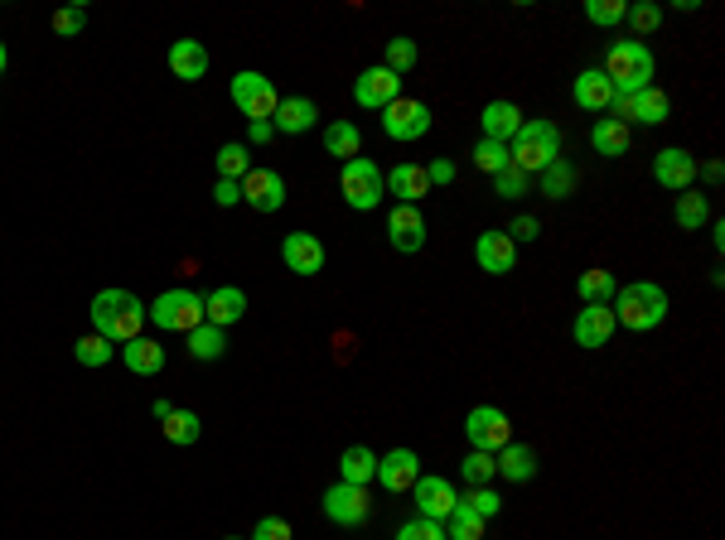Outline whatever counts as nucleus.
Listing matches in <instances>:
<instances>
[{"mask_svg":"<svg viewBox=\"0 0 725 540\" xmlns=\"http://www.w3.org/2000/svg\"><path fill=\"white\" fill-rule=\"evenodd\" d=\"M88 318H92V334L107 338V342H131V338H141L145 324H150L145 304L131 290H102V294H92Z\"/></svg>","mask_w":725,"mask_h":540,"instance_id":"obj_1","label":"nucleus"},{"mask_svg":"<svg viewBox=\"0 0 725 540\" xmlns=\"http://www.w3.org/2000/svg\"><path fill=\"white\" fill-rule=\"evenodd\" d=\"M600 72L610 78L614 97H634V92L652 88V72H658V64H652V48L644 40H620L610 54H604Z\"/></svg>","mask_w":725,"mask_h":540,"instance_id":"obj_2","label":"nucleus"},{"mask_svg":"<svg viewBox=\"0 0 725 540\" xmlns=\"http://www.w3.org/2000/svg\"><path fill=\"white\" fill-rule=\"evenodd\" d=\"M610 310H614V324L634 328V334H648V328H658L668 318V290L652 285V280H634V285L614 290Z\"/></svg>","mask_w":725,"mask_h":540,"instance_id":"obj_3","label":"nucleus"},{"mask_svg":"<svg viewBox=\"0 0 725 540\" xmlns=\"http://www.w3.org/2000/svg\"><path fill=\"white\" fill-rule=\"evenodd\" d=\"M507 155H513V165L523 169V175H542V169L551 165V159H561V131L551 126V121H523L517 135L507 140Z\"/></svg>","mask_w":725,"mask_h":540,"instance_id":"obj_4","label":"nucleus"},{"mask_svg":"<svg viewBox=\"0 0 725 540\" xmlns=\"http://www.w3.org/2000/svg\"><path fill=\"white\" fill-rule=\"evenodd\" d=\"M145 314H150V324L165 328V334H189V328L203 324V294H193V290H165V294H155V304Z\"/></svg>","mask_w":725,"mask_h":540,"instance_id":"obj_5","label":"nucleus"},{"mask_svg":"<svg viewBox=\"0 0 725 540\" xmlns=\"http://www.w3.org/2000/svg\"><path fill=\"white\" fill-rule=\"evenodd\" d=\"M338 193H344V203L348 207H358V213H372V207L382 203V193H387V179H382V169L372 165V159H348L344 165V175H338Z\"/></svg>","mask_w":725,"mask_h":540,"instance_id":"obj_6","label":"nucleus"},{"mask_svg":"<svg viewBox=\"0 0 725 540\" xmlns=\"http://www.w3.org/2000/svg\"><path fill=\"white\" fill-rule=\"evenodd\" d=\"M233 106L247 121H271L276 116V106H281V92L271 88V78L266 72H237L233 78Z\"/></svg>","mask_w":725,"mask_h":540,"instance_id":"obj_7","label":"nucleus"},{"mask_svg":"<svg viewBox=\"0 0 725 540\" xmlns=\"http://www.w3.org/2000/svg\"><path fill=\"white\" fill-rule=\"evenodd\" d=\"M465 439H469V449H479V453H499L503 445H513V425H507V415L499 405H475V410L465 415Z\"/></svg>","mask_w":725,"mask_h":540,"instance_id":"obj_8","label":"nucleus"},{"mask_svg":"<svg viewBox=\"0 0 725 540\" xmlns=\"http://www.w3.org/2000/svg\"><path fill=\"white\" fill-rule=\"evenodd\" d=\"M431 131V106L416 102V97H397L392 106H382V135L387 140H421V135Z\"/></svg>","mask_w":725,"mask_h":540,"instance_id":"obj_9","label":"nucleus"},{"mask_svg":"<svg viewBox=\"0 0 725 540\" xmlns=\"http://www.w3.org/2000/svg\"><path fill=\"white\" fill-rule=\"evenodd\" d=\"M610 112H614V121H624V126H662V121L672 116V102H668V92L644 88L634 97H614Z\"/></svg>","mask_w":725,"mask_h":540,"instance_id":"obj_10","label":"nucleus"},{"mask_svg":"<svg viewBox=\"0 0 725 540\" xmlns=\"http://www.w3.org/2000/svg\"><path fill=\"white\" fill-rule=\"evenodd\" d=\"M324 517L334 526H362L372 517V493L358 483H334L330 493H324Z\"/></svg>","mask_w":725,"mask_h":540,"instance_id":"obj_11","label":"nucleus"},{"mask_svg":"<svg viewBox=\"0 0 725 540\" xmlns=\"http://www.w3.org/2000/svg\"><path fill=\"white\" fill-rule=\"evenodd\" d=\"M411 497H416V517L440 521V526H445V517H450L455 502H459L450 477H435V473H421L416 483H411Z\"/></svg>","mask_w":725,"mask_h":540,"instance_id":"obj_12","label":"nucleus"},{"mask_svg":"<svg viewBox=\"0 0 725 540\" xmlns=\"http://www.w3.org/2000/svg\"><path fill=\"white\" fill-rule=\"evenodd\" d=\"M397 97H402V78L397 72H387L382 64L378 68H362L354 78V102L368 106V112H382V106H392Z\"/></svg>","mask_w":725,"mask_h":540,"instance_id":"obj_13","label":"nucleus"},{"mask_svg":"<svg viewBox=\"0 0 725 540\" xmlns=\"http://www.w3.org/2000/svg\"><path fill=\"white\" fill-rule=\"evenodd\" d=\"M652 179L672 193H687L696 183V155H687L682 145H668V150L652 155Z\"/></svg>","mask_w":725,"mask_h":540,"instance_id":"obj_14","label":"nucleus"},{"mask_svg":"<svg viewBox=\"0 0 725 540\" xmlns=\"http://www.w3.org/2000/svg\"><path fill=\"white\" fill-rule=\"evenodd\" d=\"M387 241H392V247L402 251V256L426 247V217H421V207L397 203L392 213H387Z\"/></svg>","mask_w":725,"mask_h":540,"instance_id":"obj_15","label":"nucleus"},{"mask_svg":"<svg viewBox=\"0 0 725 540\" xmlns=\"http://www.w3.org/2000/svg\"><path fill=\"white\" fill-rule=\"evenodd\" d=\"M421 477V459L416 449H387L378 459V477L372 483H382L387 493H411V483Z\"/></svg>","mask_w":725,"mask_h":540,"instance_id":"obj_16","label":"nucleus"},{"mask_svg":"<svg viewBox=\"0 0 725 540\" xmlns=\"http://www.w3.org/2000/svg\"><path fill=\"white\" fill-rule=\"evenodd\" d=\"M281 261L286 270H295V275H320L324 270V241L314 237V232H290L281 241Z\"/></svg>","mask_w":725,"mask_h":540,"instance_id":"obj_17","label":"nucleus"},{"mask_svg":"<svg viewBox=\"0 0 725 540\" xmlns=\"http://www.w3.org/2000/svg\"><path fill=\"white\" fill-rule=\"evenodd\" d=\"M475 261L479 270H489V275H507V270L517 266V241L507 237V232H479V241H475Z\"/></svg>","mask_w":725,"mask_h":540,"instance_id":"obj_18","label":"nucleus"},{"mask_svg":"<svg viewBox=\"0 0 725 540\" xmlns=\"http://www.w3.org/2000/svg\"><path fill=\"white\" fill-rule=\"evenodd\" d=\"M614 310L610 304H585V310L576 314V324H571V338L580 342V348H604V342L614 338Z\"/></svg>","mask_w":725,"mask_h":540,"instance_id":"obj_19","label":"nucleus"},{"mask_svg":"<svg viewBox=\"0 0 725 540\" xmlns=\"http://www.w3.org/2000/svg\"><path fill=\"white\" fill-rule=\"evenodd\" d=\"M242 203H252L257 213H276V207L286 203V179L276 175V169H252V175L242 179Z\"/></svg>","mask_w":725,"mask_h":540,"instance_id":"obj_20","label":"nucleus"},{"mask_svg":"<svg viewBox=\"0 0 725 540\" xmlns=\"http://www.w3.org/2000/svg\"><path fill=\"white\" fill-rule=\"evenodd\" d=\"M242 314H247V294H242L237 285H217L213 294H203V324L233 328Z\"/></svg>","mask_w":725,"mask_h":540,"instance_id":"obj_21","label":"nucleus"},{"mask_svg":"<svg viewBox=\"0 0 725 540\" xmlns=\"http://www.w3.org/2000/svg\"><path fill=\"white\" fill-rule=\"evenodd\" d=\"M314 121H320V106H314L310 97H281V106H276V116H271V131H281V135H305Z\"/></svg>","mask_w":725,"mask_h":540,"instance_id":"obj_22","label":"nucleus"},{"mask_svg":"<svg viewBox=\"0 0 725 540\" xmlns=\"http://www.w3.org/2000/svg\"><path fill=\"white\" fill-rule=\"evenodd\" d=\"M169 72H175L179 82H199L203 72H209V48L199 40H175L169 44Z\"/></svg>","mask_w":725,"mask_h":540,"instance_id":"obj_23","label":"nucleus"},{"mask_svg":"<svg viewBox=\"0 0 725 540\" xmlns=\"http://www.w3.org/2000/svg\"><path fill=\"white\" fill-rule=\"evenodd\" d=\"M571 97H576V106H585V112H610L614 106V88H610V78H604L600 68L580 72V78L571 82Z\"/></svg>","mask_w":725,"mask_h":540,"instance_id":"obj_24","label":"nucleus"},{"mask_svg":"<svg viewBox=\"0 0 725 540\" xmlns=\"http://www.w3.org/2000/svg\"><path fill=\"white\" fill-rule=\"evenodd\" d=\"M523 112H517L513 102H489L479 112V126H483V140H499V145H507L517 135V126H523Z\"/></svg>","mask_w":725,"mask_h":540,"instance_id":"obj_25","label":"nucleus"},{"mask_svg":"<svg viewBox=\"0 0 725 540\" xmlns=\"http://www.w3.org/2000/svg\"><path fill=\"white\" fill-rule=\"evenodd\" d=\"M493 463H499L503 483H532V477H537V449L532 445H503L493 453Z\"/></svg>","mask_w":725,"mask_h":540,"instance_id":"obj_26","label":"nucleus"},{"mask_svg":"<svg viewBox=\"0 0 725 540\" xmlns=\"http://www.w3.org/2000/svg\"><path fill=\"white\" fill-rule=\"evenodd\" d=\"M387 193H397L406 207H416L431 193L426 169H421V165H392V169H387Z\"/></svg>","mask_w":725,"mask_h":540,"instance_id":"obj_27","label":"nucleus"},{"mask_svg":"<svg viewBox=\"0 0 725 540\" xmlns=\"http://www.w3.org/2000/svg\"><path fill=\"white\" fill-rule=\"evenodd\" d=\"M121 362H126L136 376H155V372H165V348L141 334V338L121 342Z\"/></svg>","mask_w":725,"mask_h":540,"instance_id":"obj_28","label":"nucleus"},{"mask_svg":"<svg viewBox=\"0 0 725 540\" xmlns=\"http://www.w3.org/2000/svg\"><path fill=\"white\" fill-rule=\"evenodd\" d=\"M372 477H378V453H372L368 445H348L344 459H338V483H358L368 487Z\"/></svg>","mask_w":725,"mask_h":540,"instance_id":"obj_29","label":"nucleus"},{"mask_svg":"<svg viewBox=\"0 0 725 540\" xmlns=\"http://www.w3.org/2000/svg\"><path fill=\"white\" fill-rule=\"evenodd\" d=\"M590 145H595V155H604V159H620V155H628V126L614 116H600L595 126H590Z\"/></svg>","mask_w":725,"mask_h":540,"instance_id":"obj_30","label":"nucleus"},{"mask_svg":"<svg viewBox=\"0 0 725 540\" xmlns=\"http://www.w3.org/2000/svg\"><path fill=\"white\" fill-rule=\"evenodd\" d=\"M358 150H362V131L354 126V121H330L324 126V155H334V159H358Z\"/></svg>","mask_w":725,"mask_h":540,"instance_id":"obj_31","label":"nucleus"},{"mask_svg":"<svg viewBox=\"0 0 725 540\" xmlns=\"http://www.w3.org/2000/svg\"><path fill=\"white\" fill-rule=\"evenodd\" d=\"M223 352H227V328H213V324L189 328V358L193 362H217Z\"/></svg>","mask_w":725,"mask_h":540,"instance_id":"obj_32","label":"nucleus"},{"mask_svg":"<svg viewBox=\"0 0 725 540\" xmlns=\"http://www.w3.org/2000/svg\"><path fill=\"white\" fill-rule=\"evenodd\" d=\"M672 217H677V227L682 232H696V227H706L711 223V199L706 193H677V207H672Z\"/></svg>","mask_w":725,"mask_h":540,"instance_id":"obj_33","label":"nucleus"},{"mask_svg":"<svg viewBox=\"0 0 725 540\" xmlns=\"http://www.w3.org/2000/svg\"><path fill=\"white\" fill-rule=\"evenodd\" d=\"M537 179H542V193H547V199H571L576 193V165L571 159H551Z\"/></svg>","mask_w":725,"mask_h":540,"instance_id":"obj_34","label":"nucleus"},{"mask_svg":"<svg viewBox=\"0 0 725 540\" xmlns=\"http://www.w3.org/2000/svg\"><path fill=\"white\" fill-rule=\"evenodd\" d=\"M614 290H620V285H614V275H610V270H600V266L595 270H580V280H576V294L585 304H610Z\"/></svg>","mask_w":725,"mask_h":540,"instance_id":"obj_35","label":"nucleus"},{"mask_svg":"<svg viewBox=\"0 0 725 540\" xmlns=\"http://www.w3.org/2000/svg\"><path fill=\"white\" fill-rule=\"evenodd\" d=\"M459 469H465V487H493V477H499V463H493V453H479V449H469Z\"/></svg>","mask_w":725,"mask_h":540,"instance_id":"obj_36","label":"nucleus"},{"mask_svg":"<svg viewBox=\"0 0 725 540\" xmlns=\"http://www.w3.org/2000/svg\"><path fill=\"white\" fill-rule=\"evenodd\" d=\"M72 358H78V367H107V362L116 358V342H107V338L88 334V338L72 342Z\"/></svg>","mask_w":725,"mask_h":540,"instance_id":"obj_37","label":"nucleus"},{"mask_svg":"<svg viewBox=\"0 0 725 540\" xmlns=\"http://www.w3.org/2000/svg\"><path fill=\"white\" fill-rule=\"evenodd\" d=\"M247 175H252V155H247V145H223V150H217V179L242 183Z\"/></svg>","mask_w":725,"mask_h":540,"instance_id":"obj_38","label":"nucleus"},{"mask_svg":"<svg viewBox=\"0 0 725 540\" xmlns=\"http://www.w3.org/2000/svg\"><path fill=\"white\" fill-rule=\"evenodd\" d=\"M160 425H165L169 445H193V439L203 435V425H199V415L193 410H169V420H160Z\"/></svg>","mask_w":725,"mask_h":540,"instance_id":"obj_39","label":"nucleus"},{"mask_svg":"<svg viewBox=\"0 0 725 540\" xmlns=\"http://www.w3.org/2000/svg\"><path fill=\"white\" fill-rule=\"evenodd\" d=\"M450 531H445V540H483V517H475V511L465 507V502H455L450 517Z\"/></svg>","mask_w":725,"mask_h":540,"instance_id":"obj_40","label":"nucleus"},{"mask_svg":"<svg viewBox=\"0 0 725 540\" xmlns=\"http://www.w3.org/2000/svg\"><path fill=\"white\" fill-rule=\"evenodd\" d=\"M493 193H499V199H507V203L527 199V193H532V175H523L517 165H507L503 175H493Z\"/></svg>","mask_w":725,"mask_h":540,"instance_id":"obj_41","label":"nucleus"},{"mask_svg":"<svg viewBox=\"0 0 725 540\" xmlns=\"http://www.w3.org/2000/svg\"><path fill=\"white\" fill-rule=\"evenodd\" d=\"M475 165L493 179V175H503V169L513 165V155H507V145H499V140H479L475 145Z\"/></svg>","mask_w":725,"mask_h":540,"instance_id":"obj_42","label":"nucleus"},{"mask_svg":"<svg viewBox=\"0 0 725 540\" xmlns=\"http://www.w3.org/2000/svg\"><path fill=\"white\" fill-rule=\"evenodd\" d=\"M459 502H465V507L475 511V517H483V521L503 511V497L493 493V487H465V497H459Z\"/></svg>","mask_w":725,"mask_h":540,"instance_id":"obj_43","label":"nucleus"},{"mask_svg":"<svg viewBox=\"0 0 725 540\" xmlns=\"http://www.w3.org/2000/svg\"><path fill=\"white\" fill-rule=\"evenodd\" d=\"M624 15H628L624 0H585V20L590 24H604V30H610V24H624Z\"/></svg>","mask_w":725,"mask_h":540,"instance_id":"obj_44","label":"nucleus"},{"mask_svg":"<svg viewBox=\"0 0 725 540\" xmlns=\"http://www.w3.org/2000/svg\"><path fill=\"white\" fill-rule=\"evenodd\" d=\"M628 30L634 34H652L662 24V5H652V0H638V5H628Z\"/></svg>","mask_w":725,"mask_h":540,"instance_id":"obj_45","label":"nucleus"},{"mask_svg":"<svg viewBox=\"0 0 725 540\" xmlns=\"http://www.w3.org/2000/svg\"><path fill=\"white\" fill-rule=\"evenodd\" d=\"M382 68L397 72V78L411 72V68H416V44H411V40H387V64Z\"/></svg>","mask_w":725,"mask_h":540,"instance_id":"obj_46","label":"nucleus"},{"mask_svg":"<svg viewBox=\"0 0 725 540\" xmlns=\"http://www.w3.org/2000/svg\"><path fill=\"white\" fill-rule=\"evenodd\" d=\"M397 540H445V526L426 521V517H411L406 526H397Z\"/></svg>","mask_w":725,"mask_h":540,"instance_id":"obj_47","label":"nucleus"},{"mask_svg":"<svg viewBox=\"0 0 725 540\" xmlns=\"http://www.w3.org/2000/svg\"><path fill=\"white\" fill-rule=\"evenodd\" d=\"M247 540H295V531H290L286 517H261L257 526H252Z\"/></svg>","mask_w":725,"mask_h":540,"instance_id":"obj_48","label":"nucleus"},{"mask_svg":"<svg viewBox=\"0 0 725 540\" xmlns=\"http://www.w3.org/2000/svg\"><path fill=\"white\" fill-rule=\"evenodd\" d=\"M82 24H88V10H82V5H64V10L54 15V30H58V34H78Z\"/></svg>","mask_w":725,"mask_h":540,"instance_id":"obj_49","label":"nucleus"},{"mask_svg":"<svg viewBox=\"0 0 725 540\" xmlns=\"http://www.w3.org/2000/svg\"><path fill=\"white\" fill-rule=\"evenodd\" d=\"M503 232H507V237H513V241H537V237H542V223H537V217H527V213H523V217H513V223H507Z\"/></svg>","mask_w":725,"mask_h":540,"instance_id":"obj_50","label":"nucleus"},{"mask_svg":"<svg viewBox=\"0 0 725 540\" xmlns=\"http://www.w3.org/2000/svg\"><path fill=\"white\" fill-rule=\"evenodd\" d=\"M213 203H217V207H233V203H242V183H233V179H217Z\"/></svg>","mask_w":725,"mask_h":540,"instance_id":"obj_51","label":"nucleus"},{"mask_svg":"<svg viewBox=\"0 0 725 540\" xmlns=\"http://www.w3.org/2000/svg\"><path fill=\"white\" fill-rule=\"evenodd\" d=\"M426 179H431V189H435V183H455V165H450V159H435V165L426 169Z\"/></svg>","mask_w":725,"mask_h":540,"instance_id":"obj_52","label":"nucleus"},{"mask_svg":"<svg viewBox=\"0 0 725 540\" xmlns=\"http://www.w3.org/2000/svg\"><path fill=\"white\" fill-rule=\"evenodd\" d=\"M247 135H252L257 145H261V140H271V121H252V131H247Z\"/></svg>","mask_w":725,"mask_h":540,"instance_id":"obj_53","label":"nucleus"},{"mask_svg":"<svg viewBox=\"0 0 725 540\" xmlns=\"http://www.w3.org/2000/svg\"><path fill=\"white\" fill-rule=\"evenodd\" d=\"M169 410H175V401H165V396L150 405V415H155V420H169Z\"/></svg>","mask_w":725,"mask_h":540,"instance_id":"obj_54","label":"nucleus"},{"mask_svg":"<svg viewBox=\"0 0 725 540\" xmlns=\"http://www.w3.org/2000/svg\"><path fill=\"white\" fill-rule=\"evenodd\" d=\"M701 175H706V183H721V175H725V169H721V159H711V165L701 169Z\"/></svg>","mask_w":725,"mask_h":540,"instance_id":"obj_55","label":"nucleus"},{"mask_svg":"<svg viewBox=\"0 0 725 540\" xmlns=\"http://www.w3.org/2000/svg\"><path fill=\"white\" fill-rule=\"evenodd\" d=\"M5 64H10V54H5V44H0V78H5Z\"/></svg>","mask_w":725,"mask_h":540,"instance_id":"obj_56","label":"nucleus"},{"mask_svg":"<svg viewBox=\"0 0 725 540\" xmlns=\"http://www.w3.org/2000/svg\"><path fill=\"white\" fill-rule=\"evenodd\" d=\"M227 540H237V536H227Z\"/></svg>","mask_w":725,"mask_h":540,"instance_id":"obj_57","label":"nucleus"}]
</instances>
